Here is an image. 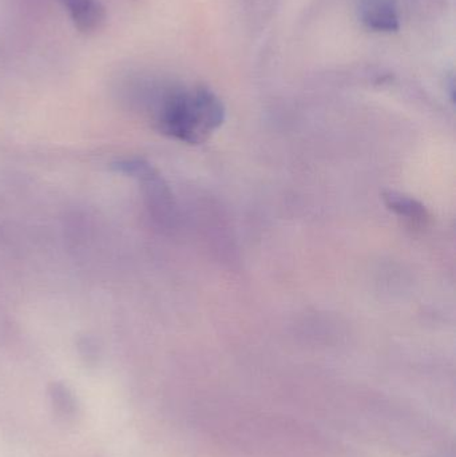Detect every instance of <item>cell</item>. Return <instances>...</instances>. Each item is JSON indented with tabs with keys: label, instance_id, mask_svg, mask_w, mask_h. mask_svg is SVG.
<instances>
[{
	"label": "cell",
	"instance_id": "cell-3",
	"mask_svg": "<svg viewBox=\"0 0 456 457\" xmlns=\"http://www.w3.org/2000/svg\"><path fill=\"white\" fill-rule=\"evenodd\" d=\"M383 200L388 209L395 212L401 217H406L410 221L423 222L427 219V211L425 206L414 198L399 195L396 192H387L383 195Z\"/></svg>",
	"mask_w": 456,
	"mask_h": 457
},
{
	"label": "cell",
	"instance_id": "cell-2",
	"mask_svg": "<svg viewBox=\"0 0 456 457\" xmlns=\"http://www.w3.org/2000/svg\"><path fill=\"white\" fill-rule=\"evenodd\" d=\"M72 21L80 31H94L104 21V12L98 0H77L70 5Z\"/></svg>",
	"mask_w": 456,
	"mask_h": 457
},
{
	"label": "cell",
	"instance_id": "cell-4",
	"mask_svg": "<svg viewBox=\"0 0 456 457\" xmlns=\"http://www.w3.org/2000/svg\"><path fill=\"white\" fill-rule=\"evenodd\" d=\"M64 3H66L67 7H70V5L74 4L77 0H63Z\"/></svg>",
	"mask_w": 456,
	"mask_h": 457
},
{
	"label": "cell",
	"instance_id": "cell-1",
	"mask_svg": "<svg viewBox=\"0 0 456 457\" xmlns=\"http://www.w3.org/2000/svg\"><path fill=\"white\" fill-rule=\"evenodd\" d=\"M224 118L221 101L208 88L197 87L168 94L157 123L161 133L185 144L200 145L208 141Z\"/></svg>",
	"mask_w": 456,
	"mask_h": 457
}]
</instances>
